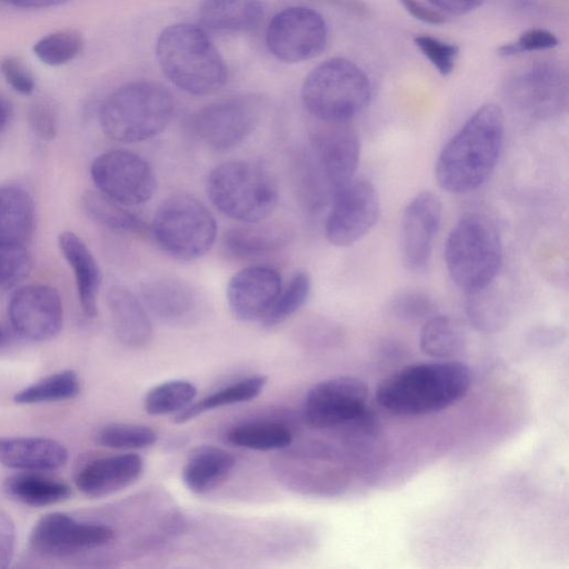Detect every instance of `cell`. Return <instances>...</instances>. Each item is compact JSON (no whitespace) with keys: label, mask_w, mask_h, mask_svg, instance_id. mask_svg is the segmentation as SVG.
Returning a JSON list of instances; mask_svg holds the SVG:
<instances>
[{"label":"cell","mask_w":569,"mask_h":569,"mask_svg":"<svg viewBox=\"0 0 569 569\" xmlns=\"http://www.w3.org/2000/svg\"><path fill=\"white\" fill-rule=\"evenodd\" d=\"M505 137V117L496 103L479 107L441 149L435 167L438 184L451 193L481 187L495 170Z\"/></svg>","instance_id":"obj_1"},{"label":"cell","mask_w":569,"mask_h":569,"mask_svg":"<svg viewBox=\"0 0 569 569\" xmlns=\"http://www.w3.org/2000/svg\"><path fill=\"white\" fill-rule=\"evenodd\" d=\"M471 386L470 369L455 360L407 366L385 378L376 399L387 411L416 417L441 411L460 401Z\"/></svg>","instance_id":"obj_2"},{"label":"cell","mask_w":569,"mask_h":569,"mask_svg":"<svg viewBox=\"0 0 569 569\" xmlns=\"http://www.w3.org/2000/svg\"><path fill=\"white\" fill-rule=\"evenodd\" d=\"M156 56L163 74L193 96L218 91L227 81L223 58L207 32L191 23H174L161 31Z\"/></svg>","instance_id":"obj_3"},{"label":"cell","mask_w":569,"mask_h":569,"mask_svg":"<svg viewBox=\"0 0 569 569\" xmlns=\"http://www.w3.org/2000/svg\"><path fill=\"white\" fill-rule=\"evenodd\" d=\"M174 110L171 93L152 81H133L114 90L102 103L99 121L110 139L134 143L150 139L169 124Z\"/></svg>","instance_id":"obj_4"},{"label":"cell","mask_w":569,"mask_h":569,"mask_svg":"<svg viewBox=\"0 0 569 569\" xmlns=\"http://www.w3.org/2000/svg\"><path fill=\"white\" fill-rule=\"evenodd\" d=\"M206 187L213 206L242 223L262 221L278 201L276 180L264 167L253 161L220 163L208 174Z\"/></svg>","instance_id":"obj_5"},{"label":"cell","mask_w":569,"mask_h":569,"mask_svg":"<svg viewBox=\"0 0 569 569\" xmlns=\"http://www.w3.org/2000/svg\"><path fill=\"white\" fill-rule=\"evenodd\" d=\"M445 260L450 278L466 293L491 284L502 261L495 224L479 213L461 217L448 234Z\"/></svg>","instance_id":"obj_6"},{"label":"cell","mask_w":569,"mask_h":569,"mask_svg":"<svg viewBox=\"0 0 569 569\" xmlns=\"http://www.w3.org/2000/svg\"><path fill=\"white\" fill-rule=\"evenodd\" d=\"M301 97L306 109L321 122H349L368 106L371 84L352 61L331 58L309 72Z\"/></svg>","instance_id":"obj_7"},{"label":"cell","mask_w":569,"mask_h":569,"mask_svg":"<svg viewBox=\"0 0 569 569\" xmlns=\"http://www.w3.org/2000/svg\"><path fill=\"white\" fill-rule=\"evenodd\" d=\"M157 244L174 259L191 261L203 256L217 237V222L197 198L177 193L159 206L151 223Z\"/></svg>","instance_id":"obj_8"},{"label":"cell","mask_w":569,"mask_h":569,"mask_svg":"<svg viewBox=\"0 0 569 569\" xmlns=\"http://www.w3.org/2000/svg\"><path fill=\"white\" fill-rule=\"evenodd\" d=\"M97 190L123 206H138L151 199L157 188L154 172L139 154L114 149L99 154L90 166Z\"/></svg>","instance_id":"obj_9"},{"label":"cell","mask_w":569,"mask_h":569,"mask_svg":"<svg viewBox=\"0 0 569 569\" xmlns=\"http://www.w3.org/2000/svg\"><path fill=\"white\" fill-rule=\"evenodd\" d=\"M261 114L262 102L258 97H231L201 108L192 118V127L208 147L227 151L252 133Z\"/></svg>","instance_id":"obj_10"},{"label":"cell","mask_w":569,"mask_h":569,"mask_svg":"<svg viewBox=\"0 0 569 569\" xmlns=\"http://www.w3.org/2000/svg\"><path fill=\"white\" fill-rule=\"evenodd\" d=\"M380 216V198L375 186L352 179L332 196L325 234L330 243L348 247L363 238Z\"/></svg>","instance_id":"obj_11"},{"label":"cell","mask_w":569,"mask_h":569,"mask_svg":"<svg viewBox=\"0 0 569 569\" xmlns=\"http://www.w3.org/2000/svg\"><path fill=\"white\" fill-rule=\"evenodd\" d=\"M327 39L326 21L308 7H289L279 11L267 29L269 51L284 62H301L319 56Z\"/></svg>","instance_id":"obj_12"},{"label":"cell","mask_w":569,"mask_h":569,"mask_svg":"<svg viewBox=\"0 0 569 569\" xmlns=\"http://www.w3.org/2000/svg\"><path fill=\"white\" fill-rule=\"evenodd\" d=\"M369 388L352 376H340L315 385L307 393L305 418L318 429L346 426L367 410Z\"/></svg>","instance_id":"obj_13"},{"label":"cell","mask_w":569,"mask_h":569,"mask_svg":"<svg viewBox=\"0 0 569 569\" xmlns=\"http://www.w3.org/2000/svg\"><path fill=\"white\" fill-rule=\"evenodd\" d=\"M112 539L113 531L107 526L79 521L62 512H51L34 523L29 543L41 556L63 558L99 548Z\"/></svg>","instance_id":"obj_14"},{"label":"cell","mask_w":569,"mask_h":569,"mask_svg":"<svg viewBox=\"0 0 569 569\" xmlns=\"http://www.w3.org/2000/svg\"><path fill=\"white\" fill-rule=\"evenodd\" d=\"M13 330L31 341L54 338L63 325V306L59 292L49 284L31 283L16 289L8 302Z\"/></svg>","instance_id":"obj_15"},{"label":"cell","mask_w":569,"mask_h":569,"mask_svg":"<svg viewBox=\"0 0 569 569\" xmlns=\"http://www.w3.org/2000/svg\"><path fill=\"white\" fill-rule=\"evenodd\" d=\"M310 158L333 193L353 179L360 140L349 122H322L310 138Z\"/></svg>","instance_id":"obj_16"},{"label":"cell","mask_w":569,"mask_h":569,"mask_svg":"<svg viewBox=\"0 0 569 569\" xmlns=\"http://www.w3.org/2000/svg\"><path fill=\"white\" fill-rule=\"evenodd\" d=\"M441 216V201L430 191L416 194L406 206L400 224V251L408 270L421 271L427 267Z\"/></svg>","instance_id":"obj_17"},{"label":"cell","mask_w":569,"mask_h":569,"mask_svg":"<svg viewBox=\"0 0 569 569\" xmlns=\"http://www.w3.org/2000/svg\"><path fill=\"white\" fill-rule=\"evenodd\" d=\"M507 96L520 112L537 119L560 113L567 103V81L559 69L537 64L513 77Z\"/></svg>","instance_id":"obj_18"},{"label":"cell","mask_w":569,"mask_h":569,"mask_svg":"<svg viewBox=\"0 0 569 569\" xmlns=\"http://www.w3.org/2000/svg\"><path fill=\"white\" fill-rule=\"evenodd\" d=\"M281 276L268 266H250L237 272L227 286L231 313L241 321L261 320L281 290Z\"/></svg>","instance_id":"obj_19"},{"label":"cell","mask_w":569,"mask_h":569,"mask_svg":"<svg viewBox=\"0 0 569 569\" xmlns=\"http://www.w3.org/2000/svg\"><path fill=\"white\" fill-rule=\"evenodd\" d=\"M143 472L137 453H121L93 459L76 476L77 488L92 498L108 497L134 483Z\"/></svg>","instance_id":"obj_20"},{"label":"cell","mask_w":569,"mask_h":569,"mask_svg":"<svg viewBox=\"0 0 569 569\" xmlns=\"http://www.w3.org/2000/svg\"><path fill=\"white\" fill-rule=\"evenodd\" d=\"M68 450L57 440L42 437H0V463L21 471H49L62 467Z\"/></svg>","instance_id":"obj_21"},{"label":"cell","mask_w":569,"mask_h":569,"mask_svg":"<svg viewBox=\"0 0 569 569\" xmlns=\"http://www.w3.org/2000/svg\"><path fill=\"white\" fill-rule=\"evenodd\" d=\"M61 254L71 267L82 312L88 318L97 315V301L101 287L100 267L82 239L72 231L58 236Z\"/></svg>","instance_id":"obj_22"},{"label":"cell","mask_w":569,"mask_h":569,"mask_svg":"<svg viewBox=\"0 0 569 569\" xmlns=\"http://www.w3.org/2000/svg\"><path fill=\"white\" fill-rule=\"evenodd\" d=\"M34 221L31 194L21 186H0V247H28Z\"/></svg>","instance_id":"obj_23"},{"label":"cell","mask_w":569,"mask_h":569,"mask_svg":"<svg viewBox=\"0 0 569 569\" xmlns=\"http://www.w3.org/2000/svg\"><path fill=\"white\" fill-rule=\"evenodd\" d=\"M260 222L228 229L222 240L226 251L236 259H254L274 252L289 242L291 233L288 228Z\"/></svg>","instance_id":"obj_24"},{"label":"cell","mask_w":569,"mask_h":569,"mask_svg":"<svg viewBox=\"0 0 569 569\" xmlns=\"http://www.w3.org/2000/svg\"><path fill=\"white\" fill-rule=\"evenodd\" d=\"M107 303L118 339L127 346L146 345L152 327L142 302L129 289L114 286L109 289Z\"/></svg>","instance_id":"obj_25"},{"label":"cell","mask_w":569,"mask_h":569,"mask_svg":"<svg viewBox=\"0 0 569 569\" xmlns=\"http://www.w3.org/2000/svg\"><path fill=\"white\" fill-rule=\"evenodd\" d=\"M140 291L144 306L166 321H178L197 306L196 291L180 279L157 278L143 283Z\"/></svg>","instance_id":"obj_26"},{"label":"cell","mask_w":569,"mask_h":569,"mask_svg":"<svg viewBox=\"0 0 569 569\" xmlns=\"http://www.w3.org/2000/svg\"><path fill=\"white\" fill-rule=\"evenodd\" d=\"M263 17L260 0H202L199 19L216 32L236 33L254 28Z\"/></svg>","instance_id":"obj_27"},{"label":"cell","mask_w":569,"mask_h":569,"mask_svg":"<svg viewBox=\"0 0 569 569\" xmlns=\"http://www.w3.org/2000/svg\"><path fill=\"white\" fill-rule=\"evenodd\" d=\"M236 465L227 450L213 446L194 449L182 469V480L193 493L202 495L219 486Z\"/></svg>","instance_id":"obj_28"},{"label":"cell","mask_w":569,"mask_h":569,"mask_svg":"<svg viewBox=\"0 0 569 569\" xmlns=\"http://www.w3.org/2000/svg\"><path fill=\"white\" fill-rule=\"evenodd\" d=\"M2 487L10 499L30 507L57 505L71 496L68 485L34 471L12 475L4 480Z\"/></svg>","instance_id":"obj_29"},{"label":"cell","mask_w":569,"mask_h":569,"mask_svg":"<svg viewBox=\"0 0 569 569\" xmlns=\"http://www.w3.org/2000/svg\"><path fill=\"white\" fill-rule=\"evenodd\" d=\"M419 346L421 351L429 357L449 360L458 356L465 348V331L456 319L436 313L423 322Z\"/></svg>","instance_id":"obj_30"},{"label":"cell","mask_w":569,"mask_h":569,"mask_svg":"<svg viewBox=\"0 0 569 569\" xmlns=\"http://www.w3.org/2000/svg\"><path fill=\"white\" fill-rule=\"evenodd\" d=\"M81 206L90 220L104 228L136 234H142L147 230V224L140 217L98 190L84 192Z\"/></svg>","instance_id":"obj_31"},{"label":"cell","mask_w":569,"mask_h":569,"mask_svg":"<svg viewBox=\"0 0 569 569\" xmlns=\"http://www.w3.org/2000/svg\"><path fill=\"white\" fill-rule=\"evenodd\" d=\"M266 376H252L239 380L230 386L217 390L216 392L192 402L182 411L174 415L176 423L188 422L196 417L224 406L250 401L257 398L267 385Z\"/></svg>","instance_id":"obj_32"},{"label":"cell","mask_w":569,"mask_h":569,"mask_svg":"<svg viewBox=\"0 0 569 569\" xmlns=\"http://www.w3.org/2000/svg\"><path fill=\"white\" fill-rule=\"evenodd\" d=\"M466 313L477 330L496 332L506 326L509 309L503 296L489 284L467 293Z\"/></svg>","instance_id":"obj_33"},{"label":"cell","mask_w":569,"mask_h":569,"mask_svg":"<svg viewBox=\"0 0 569 569\" xmlns=\"http://www.w3.org/2000/svg\"><path fill=\"white\" fill-rule=\"evenodd\" d=\"M80 392V380L73 370L46 376L19 390L13 400L19 405H37L73 399Z\"/></svg>","instance_id":"obj_34"},{"label":"cell","mask_w":569,"mask_h":569,"mask_svg":"<svg viewBox=\"0 0 569 569\" xmlns=\"http://www.w3.org/2000/svg\"><path fill=\"white\" fill-rule=\"evenodd\" d=\"M227 439L239 448L269 451L288 447L292 442V435L278 422H250L232 428Z\"/></svg>","instance_id":"obj_35"},{"label":"cell","mask_w":569,"mask_h":569,"mask_svg":"<svg viewBox=\"0 0 569 569\" xmlns=\"http://www.w3.org/2000/svg\"><path fill=\"white\" fill-rule=\"evenodd\" d=\"M197 397L196 386L182 379L164 381L150 389L143 408L151 416L178 413L191 405Z\"/></svg>","instance_id":"obj_36"},{"label":"cell","mask_w":569,"mask_h":569,"mask_svg":"<svg viewBox=\"0 0 569 569\" xmlns=\"http://www.w3.org/2000/svg\"><path fill=\"white\" fill-rule=\"evenodd\" d=\"M311 279L305 271H297L279 292L270 309L260 320L266 328H272L295 315L308 300Z\"/></svg>","instance_id":"obj_37"},{"label":"cell","mask_w":569,"mask_h":569,"mask_svg":"<svg viewBox=\"0 0 569 569\" xmlns=\"http://www.w3.org/2000/svg\"><path fill=\"white\" fill-rule=\"evenodd\" d=\"M100 446L112 449H143L157 441V433L144 425L111 422L101 427L96 436Z\"/></svg>","instance_id":"obj_38"},{"label":"cell","mask_w":569,"mask_h":569,"mask_svg":"<svg viewBox=\"0 0 569 569\" xmlns=\"http://www.w3.org/2000/svg\"><path fill=\"white\" fill-rule=\"evenodd\" d=\"M83 46L81 36L72 30L49 33L33 46L34 54L43 63L61 66L77 57Z\"/></svg>","instance_id":"obj_39"},{"label":"cell","mask_w":569,"mask_h":569,"mask_svg":"<svg viewBox=\"0 0 569 569\" xmlns=\"http://www.w3.org/2000/svg\"><path fill=\"white\" fill-rule=\"evenodd\" d=\"M389 310L393 317L407 322H425L437 312L433 300L420 291L399 292L391 299Z\"/></svg>","instance_id":"obj_40"},{"label":"cell","mask_w":569,"mask_h":569,"mask_svg":"<svg viewBox=\"0 0 569 569\" xmlns=\"http://www.w3.org/2000/svg\"><path fill=\"white\" fill-rule=\"evenodd\" d=\"M32 266L28 247H0V288H12L23 281Z\"/></svg>","instance_id":"obj_41"},{"label":"cell","mask_w":569,"mask_h":569,"mask_svg":"<svg viewBox=\"0 0 569 569\" xmlns=\"http://www.w3.org/2000/svg\"><path fill=\"white\" fill-rule=\"evenodd\" d=\"M415 44L441 76L452 72L459 52L456 44L426 34L417 36Z\"/></svg>","instance_id":"obj_42"},{"label":"cell","mask_w":569,"mask_h":569,"mask_svg":"<svg viewBox=\"0 0 569 569\" xmlns=\"http://www.w3.org/2000/svg\"><path fill=\"white\" fill-rule=\"evenodd\" d=\"M556 46H558V39L552 32L545 29H530L525 31L517 41L499 47L498 53L502 57H511L528 51L552 49Z\"/></svg>","instance_id":"obj_43"},{"label":"cell","mask_w":569,"mask_h":569,"mask_svg":"<svg viewBox=\"0 0 569 569\" xmlns=\"http://www.w3.org/2000/svg\"><path fill=\"white\" fill-rule=\"evenodd\" d=\"M29 123L34 132L42 140H51L57 133V116L51 104L39 101L29 110Z\"/></svg>","instance_id":"obj_44"},{"label":"cell","mask_w":569,"mask_h":569,"mask_svg":"<svg viewBox=\"0 0 569 569\" xmlns=\"http://www.w3.org/2000/svg\"><path fill=\"white\" fill-rule=\"evenodd\" d=\"M1 72L7 82L19 93L28 96L34 89L31 72L18 58L9 57L1 62Z\"/></svg>","instance_id":"obj_45"},{"label":"cell","mask_w":569,"mask_h":569,"mask_svg":"<svg viewBox=\"0 0 569 569\" xmlns=\"http://www.w3.org/2000/svg\"><path fill=\"white\" fill-rule=\"evenodd\" d=\"M16 526L12 518L0 511V569L9 567L14 556Z\"/></svg>","instance_id":"obj_46"},{"label":"cell","mask_w":569,"mask_h":569,"mask_svg":"<svg viewBox=\"0 0 569 569\" xmlns=\"http://www.w3.org/2000/svg\"><path fill=\"white\" fill-rule=\"evenodd\" d=\"M398 1L410 16H412L415 19L421 22L433 26H440L446 22L445 16L439 10H436L435 7H427L426 4L418 0Z\"/></svg>","instance_id":"obj_47"},{"label":"cell","mask_w":569,"mask_h":569,"mask_svg":"<svg viewBox=\"0 0 569 569\" xmlns=\"http://www.w3.org/2000/svg\"><path fill=\"white\" fill-rule=\"evenodd\" d=\"M432 7L450 14H465L478 7L486 0H427Z\"/></svg>","instance_id":"obj_48"},{"label":"cell","mask_w":569,"mask_h":569,"mask_svg":"<svg viewBox=\"0 0 569 569\" xmlns=\"http://www.w3.org/2000/svg\"><path fill=\"white\" fill-rule=\"evenodd\" d=\"M3 3L26 8V9H39V8H50L63 4L70 0H0Z\"/></svg>","instance_id":"obj_49"},{"label":"cell","mask_w":569,"mask_h":569,"mask_svg":"<svg viewBox=\"0 0 569 569\" xmlns=\"http://www.w3.org/2000/svg\"><path fill=\"white\" fill-rule=\"evenodd\" d=\"M9 119V108L4 100L0 98V129H2Z\"/></svg>","instance_id":"obj_50"},{"label":"cell","mask_w":569,"mask_h":569,"mask_svg":"<svg viewBox=\"0 0 569 569\" xmlns=\"http://www.w3.org/2000/svg\"><path fill=\"white\" fill-rule=\"evenodd\" d=\"M9 342V333L6 328L0 325V349L4 348Z\"/></svg>","instance_id":"obj_51"}]
</instances>
